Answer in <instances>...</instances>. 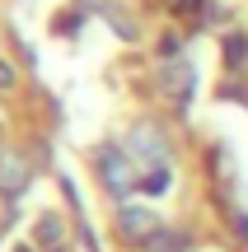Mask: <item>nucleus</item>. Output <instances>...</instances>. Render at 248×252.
I'll return each mask as SVG.
<instances>
[{"mask_svg":"<svg viewBox=\"0 0 248 252\" xmlns=\"http://www.w3.org/2000/svg\"><path fill=\"white\" fill-rule=\"evenodd\" d=\"M80 9H61V14H56V24H52V33L56 37H75V33H80Z\"/></svg>","mask_w":248,"mask_h":252,"instance_id":"8","label":"nucleus"},{"mask_svg":"<svg viewBox=\"0 0 248 252\" xmlns=\"http://www.w3.org/2000/svg\"><path fill=\"white\" fill-rule=\"evenodd\" d=\"M192 84H197L192 61H183V56H169V61H164V70H159V89H164V98L183 108V103L192 98Z\"/></svg>","mask_w":248,"mask_h":252,"instance_id":"3","label":"nucleus"},{"mask_svg":"<svg viewBox=\"0 0 248 252\" xmlns=\"http://www.w3.org/2000/svg\"><path fill=\"white\" fill-rule=\"evenodd\" d=\"M141 248L145 252H187V234H178V229H155Z\"/></svg>","mask_w":248,"mask_h":252,"instance_id":"6","label":"nucleus"},{"mask_svg":"<svg viewBox=\"0 0 248 252\" xmlns=\"http://www.w3.org/2000/svg\"><path fill=\"white\" fill-rule=\"evenodd\" d=\"M28 182H33L28 159L14 154V150H0V191L5 196H19V191H28Z\"/></svg>","mask_w":248,"mask_h":252,"instance_id":"5","label":"nucleus"},{"mask_svg":"<svg viewBox=\"0 0 248 252\" xmlns=\"http://www.w3.org/2000/svg\"><path fill=\"white\" fill-rule=\"evenodd\" d=\"M127 154H131V163H136L141 173H145V168H159V163H169V140H164L159 126L141 122L136 131L127 135Z\"/></svg>","mask_w":248,"mask_h":252,"instance_id":"2","label":"nucleus"},{"mask_svg":"<svg viewBox=\"0 0 248 252\" xmlns=\"http://www.w3.org/2000/svg\"><path fill=\"white\" fill-rule=\"evenodd\" d=\"M94 168H99L103 187H108L117 201H127L131 191L141 187V168L131 163V154H127V150H117V145H103V150L94 154Z\"/></svg>","mask_w":248,"mask_h":252,"instance_id":"1","label":"nucleus"},{"mask_svg":"<svg viewBox=\"0 0 248 252\" xmlns=\"http://www.w3.org/2000/svg\"><path fill=\"white\" fill-rule=\"evenodd\" d=\"M117 229H122V238H131V243H145V238L159 229V220H155V210H150V206H131V201H122Z\"/></svg>","mask_w":248,"mask_h":252,"instance_id":"4","label":"nucleus"},{"mask_svg":"<svg viewBox=\"0 0 248 252\" xmlns=\"http://www.w3.org/2000/svg\"><path fill=\"white\" fill-rule=\"evenodd\" d=\"M33 238L42 248H56V243H61V220H56V215H42V220H37V229H33Z\"/></svg>","mask_w":248,"mask_h":252,"instance_id":"7","label":"nucleus"},{"mask_svg":"<svg viewBox=\"0 0 248 252\" xmlns=\"http://www.w3.org/2000/svg\"><path fill=\"white\" fill-rule=\"evenodd\" d=\"M141 187H145L150 196H159V191L169 187V163H159V168H145V173H141Z\"/></svg>","mask_w":248,"mask_h":252,"instance_id":"9","label":"nucleus"},{"mask_svg":"<svg viewBox=\"0 0 248 252\" xmlns=\"http://www.w3.org/2000/svg\"><path fill=\"white\" fill-rule=\"evenodd\" d=\"M225 61H230V65L248 61V37H230V42H225Z\"/></svg>","mask_w":248,"mask_h":252,"instance_id":"10","label":"nucleus"},{"mask_svg":"<svg viewBox=\"0 0 248 252\" xmlns=\"http://www.w3.org/2000/svg\"><path fill=\"white\" fill-rule=\"evenodd\" d=\"M174 9H202V0H174Z\"/></svg>","mask_w":248,"mask_h":252,"instance_id":"12","label":"nucleus"},{"mask_svg":"<svg viewBox=\"0 0 248 252\" xmlns=\"http://www.w3.org/2000/svg\"><path fill=\"white\" fill-rule=\"evenodd\" d=\"M9 84H14V70H9V65L0 61V89H9Z\"/></svg>","mask_w":248,"mask_h":252,"instance_id":"11","label":"nucleus"}]
</instances>
